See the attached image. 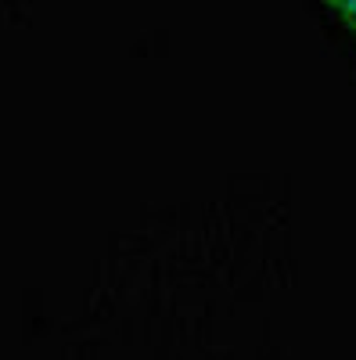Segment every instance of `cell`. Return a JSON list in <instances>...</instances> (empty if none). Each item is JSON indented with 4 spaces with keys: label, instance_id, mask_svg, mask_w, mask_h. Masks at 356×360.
<instances>
[{
    "label": "cell",
    "instance_id": "6da1fadb",
    "mask_svg": "<svg viewBox=\"0 0 356 360\" xmlns=\"http://www.w3.org/2000/svg\"><path fill=\"white\" fill-rule=\"evenodd\" d=\"M331 4H335V11H338V18L352 29V33H356V0H331Z\"/></svg>",
    "mask_w": 356,
    "mask_h": 360
}]
</instances>
